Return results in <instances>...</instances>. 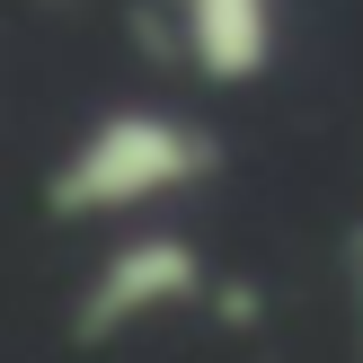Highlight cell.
Listing matches in <instances>:
<instances>
[{
	"mask_svg": "<svg viewBox=\"0 0 363 363\" xmlns=\"http://www.w3.org/2000/svg\"><path fill=\"white\" fill-rule=\"evenodd\" d=\"M186 301H204V248L177 240V230H142V240H116L98 257L80 311H71V337L80 346H106V337L142 328V319H169Z\"/></svg>",
	"mask_w": 363,
	"mask_h": 363,
	"instance_id": "obj_2",
	"label": "cell"
},
{
	"mask_svg": "<svg viewBox=\"0 0 363 363\" xmlns=\"http://www.w3.org/2000/svg\"><path fill=\"white\" fill-rule=\"evenodd\" d=\"M213 169H222V142L204 124L169 116V106H116L45 177V213L53 222H116V213H142V204L204 186Z\"/></svg>",
	"mask_w": 363,
	"mask_h": 363,
	"instance_id": "obj_1",
	"label": "cell"
},
{
	"mask_svg": "<svg viewBox=\"0 0 363 363\" xmlns=\"http://www.w3.org/2000/svg\"><path fill=\"white\" fill-rule=\"evenodd\" d=\"M177 45L213 89H248L275 62V0H177Z\"/></svg>",
	"mask_w": 363,
	"mask_h": 363,
	"instance_id": "obj_3",
	"label": "cell"
}]
</instances>
